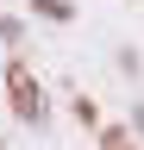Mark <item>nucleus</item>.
I'll return each mask as SVG.
<instances>
[{"mask_svg": "<svg viewBox=\"0 0 144 150\" xmlns=\"http://www.w3.org/2000/svg\"><path fill=\"white\" fill-rule=\"evenodd\" d=\"M6 94H13V112H19V119L25 125H50V100H44V81H38V75H31L25 63H19V56H13V63H6Z\"/></svg>", "mask_w": 144, "mask_h": 150, "instance_id": "f257e3e1", "label": "nucleus"}, {"mask_svg": "<svg viewBox=\"0 0 144 150\" xmlns=\"http://www.w3.org/2000/svg\"><path fill=\"white\" fill-rule=\"evenodd\" d=\"M31 6H38L44 19H57V25H69V19H75V6H69V0H31Z\"/></svg>", "mask_w": 144, "mask_h": 150, "instance_id": "f03ea898", "label": "nucleus"}, {"mask_svg": "<svg viewBox=\"0 0 144 150\" xmlns=\"http://www.w3.org/2000/svg\"><path fill=\"white\" fill-rule=\"evenodd\" d=\"M0 44H25V25H19V19H6V13H0Z\"/></svg>", "mask_w": 144, "mask_h": 150, "instance_id": "7ed1b4c3", "label": "nucleus"}, {"mask_svg": "<svg viewBox=\"0 0 144 150\" xmlns=\"http://www.w3.org/2000/svg\"><path fill=\"white\" fill-rule=\"evenodd\" d=\"M75 119H82L88 131H94V125H100V106H94V100H75Z\"/></svg>", "mask_w": 144, "mask_h": 150, "instance_id": "20e7f679", "label": "nucleus"}, {"mask_svg": "<svg viewBox=\"0 0 144 150\" xmlns=\"http://www.w3.org/2000/svg\"><path fill=\"white\" fill-rule=\"evenodd\" d=\"M132 138H144V100H132Z\"/></svg>", "mask_w": 144, "mask_h": 150, "instance_id": "39448f33", "label": "nucleus"}]
</instances>
